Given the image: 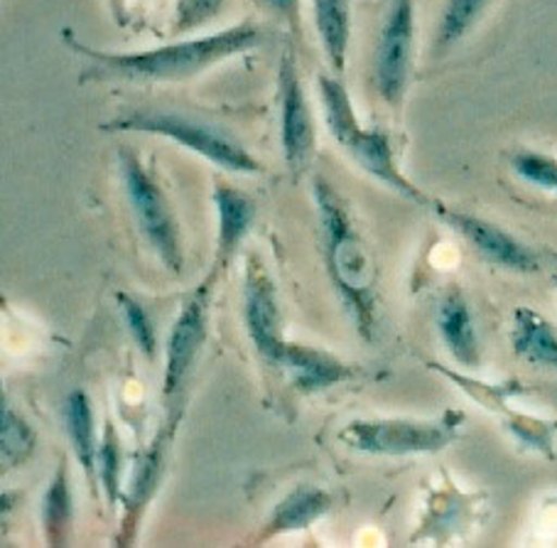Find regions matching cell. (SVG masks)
I'll return each mask as SVG.
<instances>
[{
	"label": "cell",
	"mask_w": 557,
	"mask_h": 548,
	"mask_svg": "<svg viewBox=\"0 0 557 548\" xmlns=\"http://www.w3.org/2000/svg\"><path fill=\"white\" fill-rule=\"evenodd\" d=\"M64 42L72 52L84 57L89 72L82 80H113L131 84L185 82L211 70L228 57L256 50L263 42V31L251 23H238L214 35L195 37V40L156 47L143 52H103L82 45L76 37L64 33Z\"/></svg>",
	"instance_id": "1"
},
{
	"label": "cell",
	"mask_w": 557,
	"mask_h": 548,
	"mask_svg": "<svg viewBox=\"0 0 557 548\" xmlns=\"http://www.w3.org/2000/svg\"><path fill=\"white\" fill-rule=\"evenodd\" d=\"M314 199L324 227L326 264H330L332 281L351 310L363 340H371L373 322H376V291H373L369 248L361 242L347 207L330 182L322 178L314 180Z\"/></svg>",
	"instance_id": "2"
},
{
	"label": "cell",
	"mask_w": 557,
	"mask_h": 548,
	"mask_svg": "<svg viewBox=\"0 0 557 548\" xmlns=\"http://www.w3.org/2000/svg\"><path fill=\"white\" fill-rule=\"evenodd\" d=\"M103 131H136V133H152L175 141L177 146L197 153L214 166L244 172V175H258L263 172V166L234 136H228L221 129L207 126V123L180 117L170 111H133L126 117L111 119L103 123Z\"/></svg>",
	"instance_id": "3"
},
{
	"label": "cell",
	"mask_w": 557,
	"mask_h": 548,
	"mask_svg": "<svg viewBox=\"0 0 557 548\" xmlns=\"http://www.w3.org/2000/svg\"><path fill=\"white\" fill-rule=\"evenodd\" d=\"M465 423L462 411H447L435 421H357L339 433V438L354 450L369 455H420L440 453L459 438Z\"/></svg>",
	"instance_id": "4"
},
{
	"label": "cell",
	"mask_w": 557,
	"mask_h": 548,
	"mask_svg": "<svg viewBox=\"0 0 557 548\" xmlns=\"http://www.w3.org/2000/svg\"><path fill=\"white\" fill-rule=\"evenodd\" d=\"M119 166L123 187L133 211H136L138 227L143 236L148 239L152 252L160 256V261L165 264L172 273L182 271V248H180V232L175 224V215L168 205L165 195L156 180L150 178V172L143 168L136 150L121 148L119 150Z\"/></svg>",
	"instance_id": "5"
},
{
	"label": "cell",
	"mask_w": 557,
	"mask_h": 548,
	"mask_svg": "<svg viewBox=\"0 0 557 548\" xmlns=\"http://www.w3.org/2000/svg\"><path fill=\"white\" fill-rule=\"evenodd\" d=\"M416 45V0H388L373 54V84L391 109H400L410 84Z\"/></svg>",
	"instance_id": "6"
},
{
	"label": "cell",
	"mask_w": 557,
	"mask_h": 548,
	"mask_svg": "<svg viewBox=\"0 0 557 548\" xmlns=\"http://www.w3.org/2000/svg\"><path fill=\"white\" fill-rule=\"evenodd\" d=\"M277 99H281V143L285 166L293 172V178H300L310 168L314 153V119L293 52L283 54L281 70H277Z\"/></svg>",
	"instance_id": "7"
},
{
	"label": "cell",
	"mask_w": 557,
	"mask_h": 548,
	"mask_svg": "<svg viewBox=\"0 0 557 548\" xmlns=\"http://www.w3.org/2000/svg\"><path fill=\"white\" fill-rule=\"evenodd\" d=\"M244 313L248 334L256 344L258 354L265 362L277 364L285 348L281 310L275 301V285L268 276L265 266L253 256L246 266V288H244Z\"/></svg>",
	"instance_id": "8"
},
{
	"label": "cell",
	"mask_w": 557,
	"mask_h": 548,
	"mask_svg": "<svg viewBox=\"0 0 557 548\" xmlns=\"http://www.w3.org/2000/svg\"><path fill=\"white\" fill-rule=\"evenodd\" d=\"M437 215L442 217V222L462 234L484 261L508 268V271L516 273L537 271V256L525 244L518 242L513 234H508L506 229L486 222V219L462 215V211L447 209L442 205H437Z\"/></svg>",
	"instance_id": "9"
},
{
	"label": "cell",
	"mask_w": 557,
	"mask_h": 548,
	"mask_svg": "<svg viewBox=\"0 0 557 548\" xmlns=\"http://www.w3.org/2000/svg\"><path fill=\"white\" fill-rule=\"evenodd\" d=\"M207 338V313H205V297H191V301L182 307L175 327H172L168 340V364H165V381H162V393L165 401L172 403L180 391L185 389L187 377L195 362L199 357L201 348H205Z\"/></svg>",
	"instance_id": "10"
},
{
	"label": "cell",
	"mask_w": 557,
	"mask_h": 548,
	"mask_svg": "<svg viewBox=\"0 0 557 548\" xmlns=\"http://www.w3.org/2000/svg\"><path fill=\"white\" fill-rule=\"evenodd\" d=\"M349 156L357 160V166L361 170H367L369 175L381 180L383 185L393 187L400 192L403 197H408L418 205H430V197L425 192H420L412 182L403 175L400 168L396 166V158H393V148H391V138L386 131L381 129H361L357 133L347 148Z\"/></svg>",
	"instance_id": "11"
},
{
	"label": "cell",
	"mask_w": 557,
	"mask_h": 548,
	"mask_svg": "<svg viewBox=\"0 0 557 548\" xmlns=\"http://www.w3.org/2000/svg\"><path fill=\"white\" fill-rule=\"evenodd\" d=\"M437 330L442 342H445V348L453 354L459 367H482V350H479L474 317L472 310H469L467 297L457 288L442 295L437 307Z\"/></svg>",
	"instance_id": "12"
},
{
	"label": "cell",
	"mask_w": 557,
	"mask_h": 548,
	"mask_svg": "<svg viewBox=\"0 0 557 548\" xmlns=\"http://www.w3.org/2000/svg\"><path fill=\"white\" fill-rule=\"evenodd\" d=\"M214 202L219 211V246H216V266L209 276V283L216 273L226 271L228 261L234 258L236 248L242 246L244 236L248 234V229H251L256 219L253 199L232 185H221L219 182L214 187Z\"/></svg>",
	"instance_id": "13"
},
{
	"label": "cell",
	"mask_w": 557,
	"mask_h": 548,
	"mask_svg": "<svg viewBox=\"0 0 557 548\" xmlns=\"http://www.w3.org/2000/svg\"><path fill=\"white\" fill-rule=\"evenodd\" d=\"M277 367H285L290 372L295 389L305 393L322 391L351 377V367L339 362L334 354L314 348H302V344L293 342H285Z\"/></svg>",
	"instance_id": "14"
},
{
	"label": "cell",
	"mask_w": 557,
	"mask_h": 548,
	"mask_svg": "<svg viewBox=\"0 0 557 548\" xmlns=\"http://www.w3.org/2000/svg\"><path fill=\"white\" fill-rule=\"evenodd\" d=\"M312 11L326 60L342 74L351 42V0H312Z\"/></svg>",
	"instance_id": "15"
},
{
	"label": "cell",
	"mask_w": 557,
	"mask_h": 548,
	"mask_svg": "<svg viewBox=\"0 0 557 548\" xmlns=\"http://www.w3.org/2000/svg\"><path fill=\"white\" fill-rule=\"evenodd\" d=\"M513 352L521 360H528L541 367L557 369V330L555 325L537 315L531 307H518L513 313L511 330Z\"/></svg>",
	"instance_id": "16"
},
{
	"label": "cell",
	"mask_w": 557,
	"mask_h": 548,
	"mask_svg": "<svg viewBox=\"0 0 557 548\" xmlns=\"http://www.w3.org/2000/svg\"><path fill=\"white\" fill-rule=\"evenodd\" d=\"M332 507V497L317 487H297L275 507L271 524L265 528V536H277L285 532L312 526L317 519H322Z\"/></svg>",
	"instance_id": "17"
},
{
	"label": "cell",
	"mask_w": 557,
	"mask_h": 548,
	"mask_svg": "<svg viewBox=\"0 0 557 548\" xmlns=\"http://www.w3.org/2000/svg\"><path fill=\"white\" fill-rule=\"evenodd\" d=\"M317 89H320L326 129L332 131L334 141H337L342 148H347L349 143L357 138V133L363 129L357 119V111H354L351 106L347 86L342 84V80H334L330 74H320L317 76Z\"/></svg>",
	"instance_id": "18"
},
{
	"label": "cell",
	"mask_w": 557,
	"mask_h": 548,
	"mask_svg": "<svg viewBox=\"0 0 557 548\" xmlns=\"http://www.w3.org/2000/svg\"><path fill=\"white\" fill-rule=\"evenodd\" d=\"M66 433H70L72 448L79 460L86 477L94 483V463H96V443H94V411L84 391H72L64 409Z\"/></svg>",
	"instance_id": "19"
},
{
	"label": "cell",
	"mask_w": 557,
	"mask_h": 548,
	"mask_svg": "<svg viewBox=\"0 0 557 548\" xmlns=\"http://www.w3.org/2000/svg\"><path fill=\"white\" fill-rule=\"evenodd\" d=\"M430 367L435 369V372H440V374H445L449 381L457 383V387L462 389V391H467L469 399L476 401L479 406H484L488 411L498 413V416H502V418L506 416L508 411H511V406H508V401H511L513 397H523V393L528 391V387H523V383L518 381V379H511V381H506V383H484V381H476L472 377H465V374H457L453 369L442 367V364H430Z\"/></svg>",
	"instance_id": "20"
},
{
	"label": "cell",
	"mask_w": 557,
	"mask_h": 548,
	"mask_svg": "<svg viewBox=\"0 0 557 548\" xmlns=\"http://www.w3.org/2000/svg\"><path fill=\"white\" fill-rule=\"evenodd\" d=\"M488 5H492V0H447L437 23L435 52H447L465 35L472 33V27L482 21Z\"/></svg>",
	"instance_id": "21"
},
{
	"label": "cell",
	"mask_w": 557,
	"mask_h": 548,
	"mask_svg": "<svg viewBox=\"0 0 557 548\" xmlns=\"http://www.w3.org/2000/svg\"><path fill=\"white\" fill-rule=\"evenodd\" d=\"M42 522L47 532V544L62 546L66 528L72 522V495H70V479H66V463L62 460L60 470L52 477L50 487H47L45 502H42Z\"/></svg>",
	"instance_id": "22"
},
{
	"label": "cell",
	"mask_w": 557,
	"mask_h": 548,
	"mask_svg": "<svg viewBox=\"0 0 557 548\" xmlns=\"http://www.w3.org/2000/svg\"><path fill=\"white\" fill-rule=\"evenodd\" d=\"M504 426L516 440H521L525 448L537 450V453L547 460H555L557 421L535 418V416H528V413L511 409L504 416Z\"/></svg>",
	"instance_id": "23"
},
{
	"label": "cell",
	"mask_w": 557,
	"mask_h": 548,
	"mask_svg": "<svg viewBox=\"0 0 557 548\" xmlns=\"http://www.w3.org/2000/svg\"><path fill=\"white\" fill-rule=\"evenodd\" d=\"M0 446H3V458L15 465L35 450L33 428L15 411L8 409L5 401L0 403Z\"/></svg>",
	"instance_id": "24"
},
{
	"label": "cell",
	"mask_w": 557,
	"mask_h": 548,
	"mask_svg": "<svg viewBox=\"0 0 557 548\" xmlns=\"http://www.w3.org/2000/svg\"><path fill=\"white\" fill-rule=\"evenodd\" d=\"M511 170L528 185L557 192V160L537 150H518L511 156Z\"/></svg>",
	"instance_id": "25"
},
{
	"label": "cell",
	"mask_w": 557,
	"mask_h": 548,
	"mask_svg": "<svg viewBox=\"0 0 557 548\" xmlns=\"http://www.w3.org/2000/svg\"><path fill=\"white\" fill-rule=\"evenodd\" d=\"M119 303H121L123 317H126V325L133 334V340H136L140 352L146 354L148 360H152L156 357V327H152L146 307L128 295H119Z\"/></svg>",
	"instance_id": "26"
},
{
	"label": "cell",
	"mask_w": 557,
	"mask_h": 548,
	"mask_svg": "<svg viewBox=\"0 0 557 548\" xmlns=\"http://www.w3.org/2000/svg\"><path fill=\"white\" fill-rule=\"evenodd\" d=\"M101 458V483L106 489V497H109V504H116L119 499V479H121V453H119V438L116 430L109 423L106 426V436L99 450Z\"/></svg>",
	"instance_id": "27"
},
{
	"label": "cell",
	"mask_w": 557,
	"mask_h": 548,
	"mask_svg": "<svg viewBox=\"0 0 557 548\" xmlns=\"http://www.w3.org/2000/svg\"><path fill=\"white\" fill-rule=\"evenodd\" d=\"M158 475H160V448L150 450L148 458L140 460V465L136 470V475H133V485H131V502L133 507H143L150 499L152 489H156L158 483Z\"/></svg>",
	"instance_id": "28"
},
{
	"label": "cell",
	"mask_w": 557,
	"mask_h": 548,
	"mask_svg": "<svg viewBox=\"0 0 557 548\" xmlns=\"http://www.w3.org/2000/svg\"><path fill=\"white\" fill-rule=\"evenodd\" d=\"M221 3L224 0H187L185 5H177V33H185L189 27H197L214 17Z\"/></svg>",
	"instance_id": "29"
},
{
	"label": "cell",
	"mask_w": 557,
	"mask_h": 548,
	"mask_svg": "<svg viewBox=\"0 0 557 548\" xmlns=\"http://www.w3.org/2000/svg\"><path fill=\"white\" fill-rule=\"evenodd\" d=\"M256 3L261 5V8H265V11L271 13V15H275L277 21H283L295 33L297 40H300V33H302V23H300L302 0H256Z\"/></svg>",
	"instance_id": "30"
},
{
	"label": "cell",
	"mask_w": 557,
	"mask_h": 548,
	"mask_svg": "<svg viewBox=\"0 0 557 548\" xmlns=\"http://www.w3.org/2000/svg\"><path fill=\"white\" fill-rule=\"evenodd\" d=\"M187 3V0H177V5H185Z\"/></svg>",
	"instance_id": "31"
},
{
	"label": "cell",
	"mask_w": 557,
	"mask_h": 548,
	"mask_svg": "<svg viewBox=\"0 0 557 548\" xmlns=\"http://www.w3.org/2000/svg\"><path fill=\"white\" fill-rule=\"evenodd\" d=\"M555 285H557V276H555Z\"/></svg>",
	"instance_id": "32"
}]
</instances>
